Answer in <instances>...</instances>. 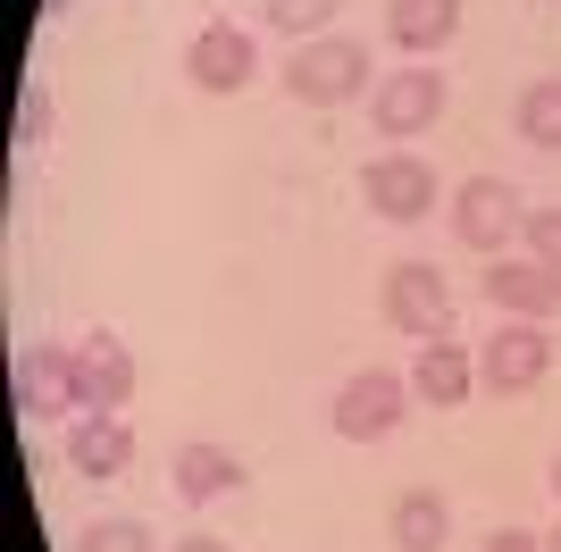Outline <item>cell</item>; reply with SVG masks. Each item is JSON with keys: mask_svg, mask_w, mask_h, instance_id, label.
Masks as SVG:
<instances>
[{"mask_svg": "<svg viewBox=\"0 0 561 552\" xmlns=\"http://www.w3.org/2000/svg\"><path fill=\"white\" fill-rule=\"evenodd\" d=\"M369 76H377V68H369V43H352V34H319V43H302L294 59H285V92H294V101H310V110L352 101Z\"/></svg>", "mask_w": 561, "mask_h": 552, "instance_id": "obj_1", "label": "cell"}, {"mask_svg": "<svg viewBox=\"0 0 561 552\" xmlns=\"http://www.w3.org/2000/svg\"><path fill=\"white\" fill-rule=\"evenodd\" d=\"M486 301L503 310V319H561V276L537 268V260H494L486 268Z\"/></svg>", "mask_w": 561, "mask_h": 552, "instance_id": "obj_11", "label": "cell"}, {"mask_svg": "<svg viewBox=\"0 0 561 552\" xmlns=\"http://www.w3.org/2000/svg\"><path fill=\"white\" fill-rule=\"evenodd\" d=\"M402 411H411V377L360 368V377H344V393H335V436L344 444H377V436L402 427Z\"/></svg>", "mask_w": 561, "mask_h": 552, "instance_id": "obj_5", "label": "cell"}, {"mask_svg": "<svg viewBox=\"0 0 561 552\" xmlns=\"http://www.w3.org/2000/svg\"><path fill=\"white\" fill-rule=\"evenodd\" d=\"M18 142H25V151H43V142H50V84H43V76H25V92H18Z\"/></svg>", "mask_w": 561, "mask_h": 552, "instance_id": "obj_19", "label": "cell"}, {"mask_svg": "<svg viewBox=\"0 0 561 552\" xmlns=\"http://www.w3.org/2000/svg\"><path fill=\"white\" fill-rule=\"evenodd\" d=\"M386 34H394V50L427 59V50H445L453 34H461V0H394V9H386Z\"/></svg>", "mask_w": 561, "mask_h": 552, "instance_id": "obj_14", "label": "cell"}, {"mask_svg": "<svg viewBox=\"0 0 561 552\" xmlns=\"http://www.w3.org/2000/svg\"><path fill=\"white\" fill-rule=\"evenodd\" d=\"M386 528H394V544H402V552H445V536H453V510H445V494L411 485V494L394 503V519H386Z\"/></svg>", "mask_w": 561, "mask_h": 552, "instance_id": "obj_16", "label": "cell"}, {"mask_svg": "<svg viewBox=\"0 0 561 552\" xmlns=\"http://www.w3.org/2000/svg\"><path fill=\"white\" fill-rule=\"evenodd\" d=\"M68 9H76V0H43V9H34V18H68Z\"/></svg>", "mask_w": 561, "mask_h": 552, "instance_id": "obj_24", "label": "cell"}, {"mask_svg": "<svg viewBox=\"0 0 561 552\" xmlns=\"http://www.w3.org/2000/svg\"><path fill=\"white\" fill-rule=\"evenodd\" d=\"M519 142H537V151H561V76H537V84L519 92Z\"/></svg>", "mask_w": 561, "mask_h": 552, "instance_id": "obj_17", "label": "cell"}, {"mask_svg": "<svg viewBox=\"0 0 561 552\" xmlns=\"http://www.w3.org/2000/svg\"><path fill=\"white\" fill-rule=\"evenodd\" d=\"M76 552H151V528L142 519H93L76 536Z\"/></svg>", "mask_w": 561, "mask_h": 552, "instance_id": "obj_18", "label": "cell"}, {"mask_svg": "<svg viewBox=\"0 0 561 552\" xmlns=\"http://www.w3.org/2000/svg\"><path fill=\"white\" fill-rule=\"evenodd\" d=\"M545 368H553V335L537 319H503L478 344V386L486 393H528V386H545Z\"/></svg>", "mask_w": 561, "mask_h": 552, "instance_id": "obj_4", "label": "cell"}, {"mask_svg": "<svg viewBox=\"0 0 561 552\" xmlns=\"http://www.w3.org/2000/svg\"><path fill=\"white\" fill-rule=\"evenodd\" d=\"M185 76H193L202 92H243V84L260 76V43L243 34V25L218 18V25H202V34L185 43Z\"/></svg>", "mask_w": 561, "mask_h": 552, "instance_id": "obj_8", "label": "cell"}, {"mask_svg": "<svg viewBox=\"0 0 561 552\" xmlns=\"http://www.w3.org/2000/svg\"><path fill=\"white\" fill-rule=\"evenodd\" d=\"M76 402H84V411H126V402H135V352L117 344L110 326H101V335H76Z\"/></svg>", "mask_w": 561, "mask_h": 552, "instance_id": "obj_10", "label": "cell"}, {"mask_svg": "<svg viewBox=\"0 0 561 552\" xmlns=\"http://www.w3.org/2000/svg\"><path fill=\"white\" fill-rule=\"evenodd\" d=\"M360 202H369L377 218H394V227L436 218V168H427L420 151H386V160L360 168Z\"/></svg>", "mask_w": 561, "mask_h": 552, "instance_id": "obj_7", "label": "cell"}, {"mask_svg": "<svg viewBox=\"0 0 561 552\" xmlns=\"http://www.w3.org/2000/svg\"><path fill=\"white\" fill-rule=\"evenodd\" d=\"M386 326H394V335L436 344V335L453 326V285H445V268H427V260H394V268H386Z\"/></svg>", "mask_w": 561, "mask_h": 552, "instance_id": "obj_3", "label": "cell"}, {"mask_svg": "<svg viewBox=\"0 0 561 552\" xmlns=\"http://www.w3.org/2000/svg\"><path fill=\"white\" fill-rule=\"evenodd\" d=\"M528 260H537V268H553L561 276V209H528Z\"/></svg>", "mask_w": 561, "mask_h": 552, "instance_id": "obj_21", "label": "cell"}, {"mask_svg": "<svg viewBox=\"0 0 561 552\" xmlns=\"http://www.w3.org/2000/svg\"><path fill=\"white\" fill-rule=\"evenodd\" d=\"M486 552H545V536H528V528H494Z\"/></svg>", "mask_w": 561, "mask_h": 552, "instance_id": "obj_22", "label": "cell"}, {"mask_svg": "<svg viewBox=\"0 0 561 552\" xmlns=\"http://www.w3.org/2000/svg\"><path fill=\"white\" fill-rule=\"evenodd\" d=\"M328 18H335V0H268V25H277V34H310V43H319Z\"/></svg>", "mask_w": 561, "mask_h": 552, "instance_id": "obj_20", "label": "cell"}, {"mask_svg": "<svg viewBox=\"0 0 561 552\" xmlns=\"http://www.w3.org/2000/svg\"><path fill=\"white\" fill-rule=\"evenodd\" d=\"M545 485H553V503H561V452H553V478H545Z\"/></svg>", "mask_w": 561, "mask_h": 552, "instance_id": "obj_25", "label": "cell"}, {"mask_svg": "<svg viewBox=\"0 0 561 552\" xmlns=\"http://www.w3.org/2000/svg\"><path fill=\"white\" fill-rule=\"evenodd\" d=\"M411 393L420 402H436V411H461L469 393H478V360H469L461 344H420V360H411Z\"/></svg>", "mask_w": 561, "mask_h": 552, "instance_id": "obj_13", "label": "cell"}, {"mask_svg": "<svg viewBox=\"0 0 561 552\" xmlns=\"http://www.w3.org/2000/svg\"><path fill=\"white\" fill-rule=\"evenodd\" d=\"M176 552H234V544H218V536H185Z\"/></svg>", "mask_w": 561, "mask_h": 552, "instance_id": "obj_23", "label": "cell"}, {"mask_svg": "<svg viewBox=\"0 0 561 552\" xmlns=\"http://www.w3.org/2000/svg\"><path fill=\"white\" fill-rule=\"evenodd\" d=\"M528 227V202H519V184L503 176H469L453 184V234H461L469 252H503V234Z\"/></svg>", "mask_w": 561, "mask_h": 552, "instance_id": "obj_6", "label": "cell"}, {"mask_svg": "<svg viewBox=\"0 0 561 552\" xmlns=\"http://www.w3.org/2000/svg\"><path fill=\"white\" fill-rule=\"evenodd\" d=\"M168 478H176V494H185V503H218V494H234V485H243V460H234L227 444H185Z\"/></svg>", "mask_w": 561, "mask_h": 552, "instance_id": "obj_15", "label": "cell"}, {"mask_svg": "<svg viewBox=\"0 0 561 552\" xmlns=\"http://www.w3.org/2000/svg\"><path fill=\"white\" fill-rule=\"evenodd\" d=\"M126 460H135V427L117 411H84L68 427V469L76 478H126Z\"/></svg>", "mask_w": 561, "mask_h": 552, "instance_id": "obj_12", "label": "cell"}, {"mask_svg": "<svg viewBox=\"0 0 561 552\" xmlns=\"http://www.w3.org/2000/svg\"><path fill=\"white\" fill-rule=\"evenodd\" d=\"M545 552H561V528H553V536H545Z\"/></svg>", "mask_w": 561, "mask_h": 552, "instance_id": "obj_26", "label": "cell"}, {"mask_svg": "<svg viewBox=\"0 0 561 552\" xmlns=\"http://www.w3.org/2000/svg\"><path fill=\"white\" fill-rule=\"evenodd\" d=\"M445 76L427 68V59H411V68H394V76H377V92H369V126L386 142H411V135H427L436 117H445Z\"/></svg>", "mask_w": 561, "mask_h": 552, "instance_id": "obj_2", "label": "cell"}, {"mask_svg": "<svg viewBox=\"0 0 561 552\" xmlns=\"http://www.w3.org/2000/svg\"><path fill=\"white\" fill-rule=\"evenodd\" d=\"M18 411L25 418H68L76 402V344H25L18 352Z\"/></svg>", "mask_w": 561, "mask_h": 552, "instance_id": "obj_9", "label": "cell"}]
</instances>
